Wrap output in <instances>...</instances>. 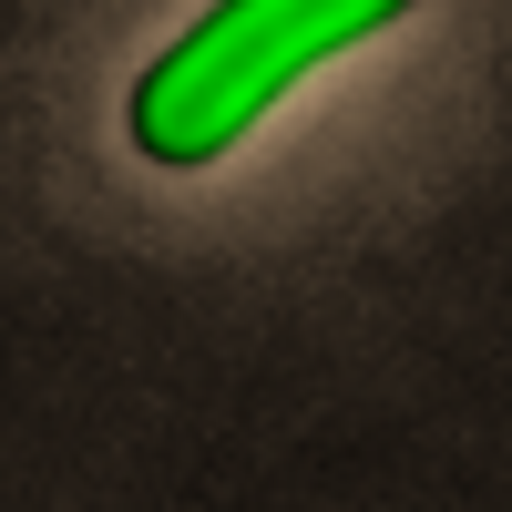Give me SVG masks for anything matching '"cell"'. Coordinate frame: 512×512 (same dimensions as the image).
Wrapping results in <instances>:
<instances>
[{
    "label": "cell",
    "instance_id": "1",
    "mask_svg": "<svg viewBox=\"0 0 512 512\" xmlns=\"http://www.w3.org/2000/svg\"><path fill=\"white\" fill-rule=\"evenodd\" d=\"M400 11L410 0H216L185 41H164L144 62L123 134L144 164H216L236 134H256L287 103V82H308L369 31H390Z\"/></svg>",
    "mask_w": 512,
    "mask_h": 512
}]
</instances>
